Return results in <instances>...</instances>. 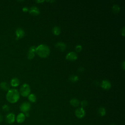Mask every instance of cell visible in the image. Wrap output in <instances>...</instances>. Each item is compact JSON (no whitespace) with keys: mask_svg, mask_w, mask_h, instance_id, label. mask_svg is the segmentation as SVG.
<instances>
[{"mask_svg":"<svg viewBox=\"0 0 125 125\" xmlns=\"http://www.w3.org/2000/svg\"><path fill=\"white\" fill-rule=\"evenodd\" d=\"M6 98L9 103L14 104L19 100L20 98V93L16 89H9L6 94Z\"/></svg>","mask_w":125,"mask_h":125,"instance_id":"6da1fadb","label":"cell"},{"mask_svg":"<svg viewBox=\"0 0 125 125\" xmlns=\"http://www.w3.org/2000/svg\"><path fill=\"white\" fill-rule=\"evenodd\" d=\"M36 52L39 56L42 58H46L50 54L49 47L45 44H40L36 47Z\"/></svg>","mask_w":125,"mask_h":125,"instance_id":"7a4b0ae2","label":"cell"},{"mask_svg":"<svg viewBox=\"0 0 125 125\" xmlns=\"http://www.w3.org/2000/svg\"><path fill=\"white\" fill-rule=\"evenodd\" d=\"M30 92V88L28 84L24 83L21 85L20 89V93L23 97L28 96Z\"/></svg>","mask_w":125,"mask_h":125,"instance_id":"3957f363","label":"cell"},{"mask_svg":"<svg viewBox=\"0 0 125 125\" xmlns=\"http://www.w3.org/2000/svg\"><path fill=\"white\" fill-rule=\"evenodd\" d=\"M31 108V104L28 102L22 103L20 106V110L22 113L27 112Z\"/></svg>","mask_w":125,"mask_h":125,"instance_id":"277c9868","label":"cell"},{"mask_svg":"<svg viewBox=\"0 0 125 125\" xmlns=\"http://www.w3.org/2000/svg\"><path fill=\"white\" fill-rule=\"evenodd\" d=\"M75 114L76 116L79 119H82L85 116V112L84 109L82 107H80L76 109L75 111Z\"/></svg>","mask_w":125,"mask_h":125,"instance_id":"5b68a950","label":"cell"},{"mask_svg":"<svg viewBox=\"0 0 125 125\" xmlns=\"http://www.w3.org/2000/svg\"><path fill=\"white\" fill-rule=\"evenodd\" d=\"M15 121V116L13 113H9L5 117V121L7 124H12Z\"/></svg>","mask_w":125,"mask_h":125,"instance_id":"8992f818","label":"cell"},{"mask_svg":"<svg viewBox=\"0 0 125 125\" xmlns=\"http://www.w3.org/2000/svg\"><path fill=\"white\" fill-rule=\"evenodd\" d=\"M16 40H18L20 39L23 38L25 35L24 31L21 28H18L16 30Z\"/></svg>","mask_w":125,"mask_h":125,"instance_id":"52a82bcc","label":"cell"},{"mask_svg":"<svg viewBox=\"0 0 125 125\" xmlns=\"http://www.w3.org/2000/svg\"><path fill=\"white\" fill-rule=\"evenodd\" d=\"M77 59V55L74 52H70L66 56V59L69 61H75Z\"/></svg>","mask_w":125,"mask_h":125,"instance_id":"ba28073f","label":"cell"},{"mask_svg":"<svg viewBox=\"0 0 125 125\" xmlns=\"http://www.w3.org/2000/svg\"><path fill=\"white\" fill-rule=\"evenodd\" d=\"M56 48L61 51H64L66 49V46L64 42H59L55 44Z\"/></svg>","mask_w":125,"mask_h":125,"instance_id":"9c48e42d","label":"cell"},{"mask_svg":"<svg viewBox=\"0 0 125 125\" xmlns=\"http://www.w3.org/2000/svg\"><path fill=\"white\" fill-rule=\"evenodd\" d=\"M28 11L30 14L33 15H38L40 13L39 8L36 6H34L31 7L29 8Z\"/></svg>","mask_w":125,"mask_h":125,"instance_id":"30bf717a","label":"cell"},{"mask_svg":"<svg viewBox=\"0 0 125 125\" xmlns=\"http://www.w3.org/2000/svg\"><path fill=\"white\" fill-rule=\"evenodd\" d=\"M25 115L23 113H22V112L20 113L16 117V121L19 124L22 123L25 121Z\"/></svg>","mask_w":125,"mask_h":125,"instance_id":"8fae6325","label":"cell"},{"mask_svg":"<svg viewBox=\"0 0 125 125\" xmlns=\"http://www.w3.org/2000/svg\"><path fill=\"white\" fill-rule=\"evenodd\" d=\"M111 83L108 80H103L102 82L101 87L104 89H109L111 87Z\"/></svg>","mask_w":125,"mask_h":125,"instance_id":"7c38bea8","label":"cell"},{"mask_svg":"<svg viewBox=\"0 0 125 125\" xmlns=\"http://www.w3.org/2000/svg\"><path fill=\"white\" fill-rule=\"evenodd\" d=\"M0 87L2 90L4 91H8L10 89L9 84L5 82H1L0 83Z\"/></svg>","mask_w":125,"mask_h":125,"instance_id":"4fadbf2b","label":"cell"},{"mask_svg":"<svg viewBox=\"0 0 125 125\" xmlns=\"http://www.w3.org/2000/svg\"><path fill=\"white\" fill-rule=\"evenodd\" d=\"M10 84L13 87L18 86L20 84V81L17 78H13L11 80Z\"/></svg>","mask_w":125,"mask_h":125,"instance_id":"5bb4252c","label":"cell"},{"mask_svg":"<svg viewBox=\"0 0 125 125\" xmlns=\"http://www.w3.org/2000/svg\"><path fill=\"white\" fill-rule=\"evenodd\" d=\"M70 104L71 105H72L74 107H77L79 106V105L80 104V102L79 101L75 98H73L70 101Z\"/></svg>","mask_w":125,"mask_h":125,"instance_id":"9a60e30c","label":"cell"},{"mask_svg":"<svg viewBox=\"0 0 125 125\" xmlns=\"http://www.w3.org/2000/svg\"><path fill=\"white\" fill-rule=\"evenodd\" d=\"M112 10L113 13L115 14H117L120 12V8L118 5L114 4L112 7Z\"/></svg>","mask_w":125,"mask_h":125,"instance_id":"2e32d148","label":"cell"},{"mask_svg":"<svg viewBox=\"0 0 125 125\" xmlns=\"http://www.w3.org/2000/svg\"><path fill=\"white\" fill-rule=\"evenodd\" d=\"M52 32L55 35H59L60 33H61V30L59 26H55L53 27V29H52Z\"/></svg>","mask_w":125,"mask_h":125,"instance_id":"e0dca14e","label":"cell"},{"mask_svg":"<svg viewBox=\"0 0 125 125\" xmlns=\"http://www.w3.org/2000/svg\"><path fill=\"white\" fill-rule=\"evenodd\" d=\"M98 113L100 115V116H104L106 114V111H105V109L104 107H100L99 109H98Z\"/></svg>","mask_w":125,"mask_h":125,"instance_id":"ac0fdd59","label":"cell"},{"mask_svg":"<svg viewBox=\"0 0 125 125\" xmlns=\"http://www.w3.org/2000/svg\"><path fill=\"white\" fill-rule=\"evenodd\" d=\"M28 100L32 103H34L36 101V96L34 94H30L28 95Z\"/></svg>","mask_w":125,"mask_h":125,"instance_id":"d6986e66","label":"cell"},{"mask_svg":"<svg viewBox=\"0 0 125 125\" xmlns=\"http://www.w3.org/2000/svg\"><path fill=\"white\" fill-rule=\"evenodd\" d=\"M69 80L72 82H76L79 80V77L77 75H71L69 77Z\"/></svg>","mask_w":125,"mask_h":125,"instance_id":"ffe728a7","label":"cell"},{"mask_svg":"<svg viewBox=\"0 0 125 125\" xmlns=\"http://www.w3.org/2000/svg\"><path fill=\"white\" fill-rule=\"evenodd\" d=\"M34 57H35V53H33V52H29V51L28 52L27 58L28 59L31 60V59H33Z\"/></svg>","mask_w":125,"mask_h":125,"instance_id":"44dd1931","label":"cell"},{"mask_svg":"<svg viewBox=\"0 0 125 125\" xmlns=\"http://www.w3.org/2000/svg\"><path fill=\"white\" fill-rule=\"evenodd\" d=\"M81 106H82V107L83 108V107L86 106L88 104V103L87 102V101L86 100H83L81 102Z\"/></svg>","mask_w":125,"mask_h":125,"instance_id":"7402d4cb","label":"cell"},{"mask_svg":"<svg viewBox=\"0 0 125 125\" xmlns=\"http://www.w3.org/2000/svg\"><path fill=\"white\" fill-rule=\"evenodd\" d=\"M82 50V46L81 45H77L75 47V50L77 52H80Z\"/></svg>","mask_w":125,"mask_h":125,"instance_id":"603a6c76","label":"cell"},{"mask_svg":"<svg viewBox=\"0 0 125 125\" xmlns=\"http://www.w3.org/2000/svg\"><path fill=\"white\" fill-rule=\"evenodd\" d=\"M36 47L35 46L33 45L31 46L29 49V52H33V53H35L36 52Z\"/></svg>","mask_w":125,"mask_h":125,"instance_id":"cb8c5ba5","label":"cell"},{"mask_svg":"<svg viewBox=\"0 0 125 125\" xmlns=\"http://www.w3.org/2000/svg\"><path fill=\"white\" fill-rule=\"evenodd\" d=\"M9 106L7 105V104H4L2 106V109L4 111H8L9 110Z\"/></svg>","mask_w":125,"mask_h":125,"instance_id":"d4e9b609","label":"cell"},{"mask_svg":"<svg viewBox=\"0 0 125 125\" xmlns=\"http://www.w3.org/2000/svg\"><path fill=\"white\" fill-rule=\"evenodd\" d=\"M125 27L124 26L122 29H121V34L123 36H125Z\"/></svg>","mask_w":125,"mask_h":125,"instance_id":"484cf974","label":"cell"},{"mask_svg":"<svg viewBox=\"0 0 125 125\" xmlns=\"http://www.w3.org/2000/svg\"><path fill=\"white\" fill-rule=\"evenodd\" d=\"M22 11H23V12H27V11L29 10L28 8L27 7H23L22 9Z\"/></svg>","mask_w":125,"mask_h":125,"instance_id":"4316f807","label":"cell"},{"mask_svg":"<svg viewBox=\"0 0 125 125\" xmlns=\"http://www.w3.org/2000/svg\"><path fill=\"white\" fill-rule=\"evenodd\" d=\"M121 65H122V67L123 68V69L125 70V62L124 61L122 62Z\"/></svg>","mask_w":125,"mask_h":125,"instance_id":"83f0119b","label":"cell"},{"mask_svg":"<svg viewBox=\"0 0 125 125\" xmlns=\"http://www.w3.org/2000/svg\"><path fill=\"white\" fill-rule=\"evenodd\" d=\"M84 70V68L83 67H80L78 69V71L80 72H83Z\"/></svg>","mask_w":125,"mask_h":125,"instance_id":"f1b7e54d","label":"cell"},{"mask_svg":"<svg viewBox=\"0 0 125 125\" xmlns=\"http://www.w3.org/2000/svg\"><path fill=\"white\" fill-rule=\"evenodd\" d=\"M3 120V117L0 114V122H1Z\"/></svg>","mask_w":125,"mask_h":125,"instance_id":"f546056e","label":"cell"},{"mask_svg":"<svg viewBox=\"0 0 125 125\" xmlns=\"http://www.w3.org/2000/svg\"><path fill=\"white\" fill-rule=\"evenodd\" d=\"M44 0H36V2H38V3H41V2H44Z\"/></svg>","mask_w":125,"mask_h":125,"instance_id":"4dcf8cb0","label":"cell"},{"mask_svg":"<svg viewBox=\"0 0 125 125\" xmlns=\"http://www.w3.org/2000/svg\"><path fill=\"white\" fill-rule=\"evenodd\" d=\"M25 115V116H26V117H29V113H28V112H26L25 113V114H24Z\"/></svg>","mask_w":125,"mask_h":125,"instance_id":"1f68e13d","label":"cell"},{"mask_svg":"<svg viewBox=\"0 0 125 125\" xmlns=\"http://www.w3.org/2000/svg\"><path fill=\"white\" fill-rule=\"evenodd\" d=\"M114 125V124H111V125Z\"/></svg>","mask_w":125,"mask_h":125,"instance_id":"d6a6232c","label":"cell"}]
</instances>
